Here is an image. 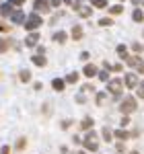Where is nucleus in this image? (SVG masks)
Returning a JSON list of instances; mask_svg holds the SVG:
<instances>
[{"label":"nucleus","mask_w":144,"mask_h":154,"mask_svg":"<svg viewBox=\"0 0 144 154\" xmlns=\"http://www.w3.org/2000/svg\"><path fill=\"white\" fill-rule=\"evenodd\" d=\"M111 23H113V21H111V19H107V17L99 21V25H101V27H107V25H111Z\"/></svg>","instance_id":"nucleus-26"},{"label":"nucleus","mask_w":144,"mask_h":154,"mask_svg":"<svg viewBox=\"0 0 144 154\" xmlns=\"http://www.w3.org/2000/svg\"><path fill=\"white\" fill-rule=\"evenodd\" d=\"M70 123H72L70 119H66V121H62V130H66V128H68V125H70Z\"/></svg>","instance_id":"nucleus-34"},{"label":"nucleus","mask_w":144,"mask_h":154,"mask_svg":"<svg viewBox=\"0 0 144 154\" xmlns=\"http://www.w3.org/2000/svg\"><path fill=\"white\" fill-rule=\"evenodd\" d=\"M138 72H142V74H144V64H140V66H138Z\"/></svg>","instance_id":"nucleus-37"},{"label":"nucleus","mask_w":144,"mask_h":154,"mask_svg":"<svg viewBox=\"0 0 144 154\" xmlns=\"http://www.w3.org/2000/svg\"><path fill=\"white\" fill-rule=\"evenodd\" d=\"M109 12H111V14H121L124 8H121L120 4H115V6H111V8H109Z\"/></svg>","instance_id":"nucleus-22"},{"label":"nucleus","mask_w":144,"mask_h":154,"mask_svg":"<svg viewBox=\"0 0 144 154\" xmlns=\"http://www.w3.org/2000/svg\"><path fill=\"white\" fill-rule=\"evenodd\" d=\"M48 2H49V6H60L62 0H48Z\"/></svg>","instance_id":"nucleus-33"},{"label":"nucleus","mask_w":144,"mask_h":154,"mask_svg":"<svg viewBox=\"0 0 144 154\" xmlns=\"http://www.w3.org/2000/svg\"><path fill=\"white\" fill-rule=\"evenodd\" d=\"M126 64L128 66H134V68H138L142 62H140V58H136V56H132V58H126Z\"/></svg>","instance_id":"nucleus-12"},{"label":"nucleus","mask_w":144,"mask_h":154,"mask_svg":"<svg viewBox=\"0 0 144 154\" xmlns=\"http://www.w3.org/2000/svg\"><path fill=\"white\" fill-rule=\"evenodd\" d=\"M33 6H35L37 12H48L49 11V2H48V0H35Z\"/></svg>","instance_id":"nucleus-5"},{"label":"nucleus","mask_w":144,"mask_h":154,"mask_svg":"<svg viewBox=\"0 0 144 154\" xmlns=\"http://www.w3.org/2000/svg\"><path fill=\"white\" fill-rule=\"evenodd\" d=\"M52 86H54L56 91H64V86H66V82H64V80H60V78H56V80L52 82Z\"/></svg>","instance_id":"nucleus-15"},{"label":"nucleus","mask_w":144,"mask_h":154,"mask_svg":"<svg viewBox=\"0 0 144 154\" xmlns=\"http://www.w3.org/2000/svg\"><path fill=\"white\" fill-rule=\"evenodd\" d=\"M25 144H27V140H25V138H19V142H17V148H19V150H23Z\"/></svg>","instance_id":"nucleus-28"},{"label":"nucleus","mask_w":144,"mask_h":154,"mask_svg":"<svg viewBox=\"0 0 144 154\" xmlns=\"http://www.w3.org/2000/svg\"><path fill=\"white\" fill-rule=\"evenodd\" d=\"M91 4L97 6V8H105L107 6V0H91Z\"/></svg>","instance_id":"nucleus-20"},{"label":"nucleus","mask_w":144,"mask_h":154,"mask_svg":"<svg viewBox=\"0 0 144 154\" xmlns=\"http://www.w3.org/2000/svg\"><path fill=\"white\" fill-rule=\"evenodd\" d=\"M99 78H101V80H103V82H109V72H107V70L99 72Z\"/></svg>","instance_id":"nucleus-24"},{"label":"nucleus","mask_w":144,"mask_h":154,"mask_svg":"<svg viewBox=\"0 0 144 154\" xmlns=\"http://www.w3.org/2000/svg\"><path fill=\"white\" fill-rule=\"evenodd\" d=\"M0 31L4 33V31H8V27H6V25H0Z\"/></svg>","instance_id":"nucleus-36"},{"label":"nucleus","mask_w":144,"mask_h":154,"mask_svg":"<svg viewBox=\"0 0 144 154\" xmlns=\"http://www.w3.org/2000/svg\"><path fill=\"white\" fill-rule=\"evenodd\" d=\"M74 8H76V11H78V14H80V17H91V8H89V6H80V4H78V2H76V4H74Z\"/></svg>","instance_id":"nucleus-7"},{"label":"nucleus","mask_w":144,"mask_h":154,"mask_svg":"<svg viewBox=\"0 0 144 154\" xmlns=\"http://www.w3.org/2000/svg\"><path fill=\"white\" fill-rule=\"evenodd\" d=\"M115 138H120V140H128V131L117 130V131H115Z\"/></svg>","instance_id":"nucleus-23"},{"label":"nucleus","mask_w":144,"mask_h":154,"mask_svg":"<svg viewBox=\"0 0 144 154\" xmlns=\"http://www.w3.org/2000/svg\"><path fill=\"white\" fill-rule=\"evenodd\" d=\"M138 97L144 99V80H142V84H138Z\"/></svg>","instance_id":"nucleus-30"},{"label":"nucleus","mask_w":144,"mask_h":154,"mask_svg":"<svg viewBox=\"0 0 144 154\" xmlns=\"http://www.w3.org/2000/svg\"><path fill=\"white\" fill-rule=\"evenodd\" d=\"M132 19L136 21V23H140V21L144 19V12L140 11V8H136V11H134V14H132Z\"/></svg>","instance_id":"nucleus-17"},{"label":"nucleus","mask_w":144,"mask_h":154,"mask_svg":"<svg viewBox=\"0 0 144 154\" xmlns=\"http://www.w3.org/2000/svg\"><path fill=\"white\" fill-rule=\"evenodd\" d=\"M80 128L89 131L91 128H93V119H91V117H84V119H83V123H80Z\"/></svg>","instance_id":"nucleus-13"},{"label":"nucleus","mask_w":144,"mask_h":154,"mask_svg":"<svg viewBox=\"0 0 144 154\" xmlns=\"http://www.w3.org/2000/svg\"><path fill=\"white\" fill-rule=\"evenodd\" d=\"M25 0H8V4H14V6H21Z\"/></svg>","instance_id":"nucleus-31"},{"label":"nucleus","mask_w":144,"mask_h":154,"mask_svg":"<svg viewBox=\"0 0 144 154\" xmlns=\"http://www.w3.org/2000/svg\"><path fill=\"white\" fill-rule=\"evenodd\" d=\"M121 111H124V113L136 111V99H134V97H126V101L121 103Z\"/></svg>","instance_id":"nucleus-4"},{"label":"nucleus","mask_w":144,"mask_h":154,"mask_svg":"<svg viewBox=\"0 0 144 154\" xmlns=\"http://www.w3.org/2000/svg\"><path fill=\"white\" fill-rule=\"evenodd\" d=\"M103 101H105V93H99L97 95V103H103Z\"/></svg>","instance_id":"nucleus-32"},{"label":"nucleus","mask_w":144,"mask_h":154,"mask_svg":"<svg viewBox=\"0 0 144 154\" xmlns=\"http://www.w3.org/2000/svg\"><path fill=\"white\" fill-rule=\"evenodd\" d=\"M37 41H39V33H37V31H33V33H29V35H27L25 45H35Z\"/></svg>","instance_id":"nucleus-6"},{"label":"nucleus","mask_w":144,"mask_h":154,"mask_svg":"<svg viewBox=\"0 0 144 154\" xmlns=\"http://www.w3.org/2000/svg\"><path fill=\"white\" fill-rule=\"evenodd\" d=\"M41 23H43V19H41L37 12H33V14H29V17L25 19V29H27V31H35V29L41 27Z\"/></svg>","instance_id":"nucleus-1"},{"label":"nucleus","mask_w":144,"mask_h":154,"mask_svg":"<svg viewBox=\"0 0 144 154\" xmlns=\"http://www.w3.org/2000/svg\"><path fill=\"white\" fill-rule=\"evenodd\" d=\"M0 154H11V148H8V146H4V148L0 150Z\"/></svg>","instance_id":"nucleus-35"},{"label":"nucleus","mask_w":144,"mask_h":154,"mask_svg":"<svg viewBox=\"0 0 144 154\" xmlns=\"http://www.w3.org/2000/svg\"><path fill=\"white\" fill-rule=\"evenodd\" d=\"M117 54H120L121 58H128V49L124 48V45H120V48H117Z\"/></svg>","instance_id":"nucleus-25"},{"label":"nucleus","mask_w":144,"mask_h":154,"mask_svg":"<svg viewBox=\"0 0 144 154\" xmlns=\"http://www.w3.org/2000/svg\"><path fill=\"white\" fill-rule=\"evenodd\" d=\"M11 21H12V23H25V14L21 11H14L11 14Z\"/></svg>","instance_id":"nucleus-8"},{"label":"nucleus","mask_w":144,"mask_h":154,"mask_svg":"<svg viewBox=\"0 0 144 154\" xmlns=\"http://www.w3.org/2000/svg\"><path fill=\"white\" fill-rule=\"evenodd\" d=\"M8 45H11L8 41H0V51H6V49H8Z\"/></svg>","instance_id":"nucleus-29"},{"label":"nucleus","mask_w":144,"mask_h":154,"mask_svg":"<svg viewBox=\"0 0 144 154\" xmlns=\"http://www.w3.org/2000/svg\"><path fill=\"white\" fill-rule=\"evenodd\" d=\"M35 66H45V58L43 56H33V60H31Z\"/></svg>","instance_id":"nucleus-18"},{"label":"nucleus","mask_w":144,"mask_h":154,"mask_svg":"<svg viewBox=\"0 0 144 154\" xmlns=\"http://www.w3.org/2000/svg\"><path fill=\"white\" fill-rule=\"evenodd\" d=\"M19 76H21V80H23V82H29V80H31V72H29V70H21Z\"/></svg>","instance_id":"nucleus-19"},{"label":"nucleus","mask_w":144,"mask_h":154,"mask_svg":"<svg viewBox=\"0 0 144 154\" xmlns=\"http://www.w3.org/2000/svg\"><path fill=\"white\" fill-rule=\"evenodd\" d=\"M103 138H105V140H107V142H109V140L113 138V134H111V131H109L107 128H105V130H103Z\"/></svg>","instance_id":"nucleus-27"},{"label":"nucleus","mask_w":144,"mask_h":154,"mask_svg":"<svg viewBox=\"0 0 144 154\" xmlns=\"http://www.w3.org/2000/svg\"><path fill=\"white\" fill-rule=\"evenodd\" d=\"M54 41H58V43H64V41H66V33H64V31H58V33H54Z\"/></svg>","instance_id":"nucleus-14"},{"label":"nucleus","mask_w":144,"mask_h":154,"mask_svg":"<svg viewBox=\"0 0 144 154\" xmlns=\"http://www.w3.org/2000/svg\"><path fill=\"white\" fill-rule=\"evenodd\" d=\"M84 74L93 78V76H97V68L93 66V64H86V66H84Z\"/></svg>","instance_id":"nucleus-11"},{"label":"nucleus","mask_w":144,"mask_h":154,"mask_svg":"<svg viewBox=\"0 0 144 154\" xmlns=\"http://www.w3.org/2000/svg\"><path fill=\"white\" fill-rule=\"evenodd\" d=\"M0 12H2V14H4V17H11L12 12V4H8V2H6V4H2V6H0Z\"/></svg>","instance_id":"nucleus-10"},{"label":"nucleus","mask_w":144,"mask_h":154,"mask_svg":"<svg viewBox=\"0 0 144 154\" xmlns=\"http://www.w3.org/2000/svg\"><path fill=\"white\" fill-rule=\"evenodd\" d=\"M124 84H126L128 88L136 86V74H126V80H124Z\"/></svg>","instance_id":"nucleus-9"},{"label":"nucleus","mask_w":144,"mask_h":154,"mask_svg":"<svg viewBox=\"0 0 144 154\" xmlns=\"http://www.w3.org/2000/svg\"><path fill=\"white\" fill-rule=\"evenodd\" d=\"M130 154H138V152H130Z\"/></svg>","instance_id":"nucleus-39"},{"label":"nucleus","mask_w":144,"mask_h":154,"mask_svg":"<svg viewBox=\"0 0 144 154\" xmlns=\"http://www.w3.org/2000/svg\"><path fill=\"white\" fill-rule=\"evenodd\" d=\"M72 37H74V39H80V37H83V27H78V25L72 27Z\"/></svg>","instance_id":"nucleus-16"},{"label":"nucleus","mask_w":144,"mask_h":154,"mask_svg":"<svg viewBox=\"0 0 144 154\" xmlns=\"http://www.w3.org/2000/svg\"><path fill=\"white\" fill-rule=\"evenodd\" d=\"M66 80H68V82H78V72H70V74L66 76Z\"/></svg>","instance_id":"nucleus-21"},{"label":"nucleus","mask_w":144,"mask_h":154,"mask_svg":"<svg viewBox=\"0 0 144 154\" xmlns=\"http://www.w3.org/2000/svg\"><path fill=\"white\" fill-rule=\"evenodd\" d=\"M62 2H72V0H62Z\"/></svg>","instance_id":"nucleus-38"},{"label":"nucleus","mask_w":144,"mask_h":154,"mask_svg":"<svg viewBox=\"0 0 144 154\" xmlns=\"http://www.w3.org/2000/svg\"><path fill=\"white\" fill-rule=\"evenodd\" d=\"M107 91H109V95L120 97V95H121V91H124V82H121L120 78H115V80H109Z\"/></svg>","instance_id":"nucleus-2"},{"label":"nucleus","mask_w":144,"mask_h":154,"mask_svg":"<svg viewBox=\"0 0 144 154\" xmlns=\"http://www.w3.org/2000/svg\"><path fill=\"white\" fill-rule=\"evenodd\" d=\"M95 134H93V131H89V134H86V138H84V148H86V150H91V152H97V148H99V144L95 142Z\"/></svg>","instance_id":"nucleus-3"}]
</instances>
